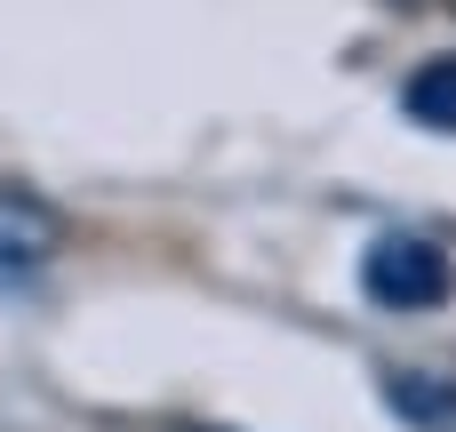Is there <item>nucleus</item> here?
<instances>
[{"label": "nucleus", "instance_id": "f257e3e1", "mask_svg": "<svg viewBox=\"0 0 456 432\" xmlns=\"http://www.w3.org/2000/svg\"><path fill=\"white\" fill-rule=\"evenodd\" d=\"M361 289H369V305H385V313H433V305H449L456 265H449V249L425 240V232H385V240H369V257H361Z\"/></svg>", "mask_w": 456, "mask_h": 432}, {"label": "nucleus", "instance_id": "7ed1b4c3", "mask_svg": "<svg viewBox=\"0 0 456 432\" xmlns=\"http://www.w3.org/2000/svg\"><path fill=\"white\" fill-rule=\"evenodd\" d=\"M401 112L433 136H456V56H417L401 80Z\"/></svg>", "mask_w": 456, "mask_h": 432}, {"label": "nucleus", "instance_id": "f03ea898", "mask_svg": "<svg viewBox=\"0 0 456 432\" xmlns=\"http://www.w3.org/2000/svg\"><path fill=\"white\" fill-rule=\"evenodd\" d=\"M56 240H64L56 208L32 200V192H16V184H0V289H8V281H32V273L56 257Z\"/></svg>", "mask_w": 456, "mask_h": 432}]
</instances>
